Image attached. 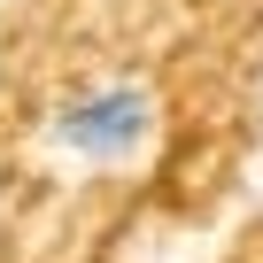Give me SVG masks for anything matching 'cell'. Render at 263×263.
Instances as JSON below:
<instances>
[{"instance_id":"6da1fadb","label":"cell","mask_w":263,"mask_h":263,"mask_svg":"<svg viewBox=\"0 0 263 263\" xmlns=\"http://www.w3.org/2000/svg\"><path fill=\"white\" fill-rule=\"evenodd\" d=\"M147 124H155V108L140 85H93L54 116V147L78 163H132L147 147Z\"/></svg>"}]
</instances>
